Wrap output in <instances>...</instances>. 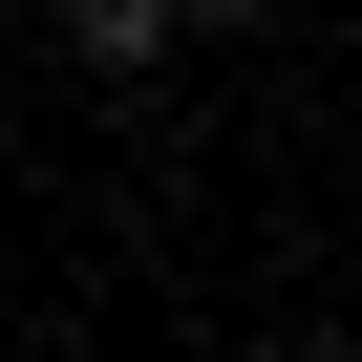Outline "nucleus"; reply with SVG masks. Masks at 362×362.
Returning <instances> with one entry per match:
<instances>
[{
  "label": "nucleus",
  "mask_w": 362,
  "mask_h": 362,
  "mask_svg": "<svg viewBox=\"0 0 362 362\" xmlns=\"http://www.w3.org/2000/svg\"><path fill=\"white\" fill-rule=\"evenodd\" d=\"M277 362H341V341H277Z\"/></svg>",
  "instance_id": "nucleus-1"
}]
</instances>
